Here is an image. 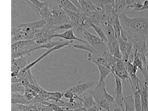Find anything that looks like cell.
<instances>
[{
	"mask_svg": "<svg viewBox=\"0 0 148 111\" xmlns=\"http://www.w3.org/2000/svg\"><path fill=\"white\" fill-rule=\"evenodd\" d=\"M120 23L129 36H148V17H130L125 13L119 15Z\"/></svg>",
	"mask_w": 148,
	"mask_h": 111,
	"instance_id": "1",
	"label": "cell"
},
{
	"mask_svg": "<svg viewBox=\"0 0 148 111\" xmlns=\"http://www.w3.org/2000/svg\"><path fill=\"white\" fill-rule=\"evenodd\" d=\"M38 30L25 26L23 23L18 24L17 26L12 28V34H11L12 43L20 40H32Z\"/></svg>",
	"mask_w": 148,
	"mask_h": 111,
	"instance_id": "2",
	"label": "cell"
},
{
	"mask_svg": "<svg viewBox=\"0 0 148 111\" xmlns=\"http://www.w3.org/2000/svg\"><path fill=\"white\" fill-rule=\"evenodd\" d=\"M105 86V82L101 84H99L97 82L96 86L87 91V93L92 95L99 109H105L106 111H111L110 103H108L103 97V89Z\"/></svg>",
	"mask_w": 148,
	"mask_h": 111,
	"instance_id": "3",
	"label": "cell"
},
{
	"mask_svg": "<svg viewBox=\"0 0 148 111\" xmlns=\"http://www.w3.org/2000/svg\"><path fill=\"white\" fill-rule=\"evenodd\" d=\"M81 33H82L87 42L90 45H91L99 54L103 53V52L108 50L107 45L104 41H102L99 36L94 35V34L87 30L85 28H83Z\"/></svg>",
	"mask_w": 148,
	"mask_h": 111,
	"instance_id": "4",
	"label": "cell"
},
{
	"mask_svg": "<svg viewBox=\"0 0 148 111\" xmlns=\"http://www.w3.org/2000/svg\"><path fill=\"white\" fill-rule=\"evenodd\" d=\"M73 43L72 41H66V42H65V41H62L61 43H59V44L57 45L56 46H55L54 47H53L50 49H48L47 51H46L43 54H42L40 57L37 58L36 60H34V61H32L31 63L29 64V65H27L26 67H25V68L22 69V70H29V69H31L32 67L35 66L36 64L38 63V62H40V61H42L44 59H45L46 57H48V55H50L51 53H52L53 52L56 51H58L60 49H62V48H64L66 47H69V45H70L71 43Z\"/></svg>",
	"mask_w": 148,
	"mask_h": 111,
	"instance_id": "5",
	"label": "cell"
},
{
	"mask_svg": "<svg viewBox=\"0 0 148 111\" xmlns=\"http://www.w3.org/2000/svg\"><path fill=\"white\" fill-rule=\"evenodd\" d=\"M30 55L12 59L11 61V77L17 76L20 71L31 63L29 62Z\"/></svg>",
	"mask_w": 148,
	"mask_h": 111,
	"instance_id": "6",
	"label": "cell"
},
{
	"mask_svg": "<svg viewBox=\"0 0 148 111\" xmlns=\"http://www.w3.org/2000/svg\"><path fill=\"white\" fill-rule=\"evenodd\" d=\"M125 64H126V69L129 74L130 78V83L131 84L132 91L139 89L140 84L142 83V81L140 80V78H139L137 76V72L138 68L136 66H134L132 64V62L130 61L126 62Z\"/></svg>",
	"mask_w": 148,
	"mask_h": 111,
	"instance_id": "7",
	"label": "cell"
},
{
	"mask_svg": "<svg viewBox=\"0 0 148 111\" xmlns=\"http://www.w3.org/2000/svg\"><path fill=\"white\" fill-rule=\"evenodd\" d=\"M118 40H119L120 50L122 56V59L126 63L130 61V59L132 55V49H134L133 43L131 40H125L121 37H120Z\"/></svg>",
	"mask_w": 148,
	"mask_h": 111,
	"instance_id": "8",
	"label": "cell"
},
{
	"mask_svg": "<svg viewBox=\"0 0 148 111\" xmlns=\"http://www.w3.org/2000/svg\"><path fill=\"white\" fill-rule=\"evenodd\" d=\"M112 74L116 75L124 82H125L126 80H128L129 82L130 81L129 74L126 67V64H125V62L122 59H118L114 66L112 69Z\"/></svg>",
	"mask_w": 148,
	"mask_h": 111,
	"instance_id": "9",
	"label": "cell"
},
{
	"mask_svg": "<svg viewBox=\"0 0 148 111\" xmlns=\"http://www.w3.org/2000/svg\"><path fill=\"white\" fill-rule=\"evenodd\" d=\"M114 81H115V103L118 106L122 108L124 111V98L123 95V87H122V80L116 75L114 74Z\"/></svg>",
	"mask_w": 148,
	"mask_h": 111,
	"instance_id": "10",
	"label": "cell"
},
{
	"mask_svg": "<svg viewBox=\"0 0 148 111\" xmlns=\"http://www.w3.org/2000/svg\"><path fill=\"white\" fill-rule=\"evenodd\" d=\"M97 82L95 81H89V82H79L77 85L72 87H70L71 89L74 93L79 96L84 92L89 91L92 87L96 86Z\"/></svg>",
	"mask_w": 148,
	"mask_h": 111,
	"instance_id": "11",
	"label": "cell"
},
{
	"mask_svg": "<svg viewBox=\"0 0 148 111\" xmlns=\"http://www.w3.org/2000/svg\"><path fill=\"white\" fill-rule=\"evenodd\" d=\"M52 38H62L64 39V40H66L68 41H80V42L83 43V44H87L88 45L89 43L87 42L86 40H82L78 37L76 36L74 34V32L72 29H69L68 30H66L62 33H58V34H55L54 35H52Z\"/></svg>",
	"mask_w": 148,
	"mask_h": 111,
	"instance_id": "12",
	"label": "cell"
},
{
	"mask_svg": "<svg viewBox=\"0 0 148 111\" xmlns=\"http://www.w3.org/2000/svg\"><path fill=\"white\" fill-rule=\"evenodd\" d=\"M31 46H32V47L37 46L32 40L17 41L12 43V45H11V52L13 53L17 52L18 51H21L23 49H31V48H27L31 47Z\"/></svg>",
	"mask_w": 148,
	"mask_h": 111,
	"instance_id": "13",
	"label": "cell"
},
{
	"mask_svg": "<svg viewBox=\"0 0 148 111\" xmlns=\"http://www.w3.org/2000/svg\"><path fill=\"white\" fill-rule=\"evenodd\" d=\"M107 47L109 51L113 56L117 59H122V56L120 50L119 40L116 38H114L107 41Z\"/></svg>",
	"mask_w": 148,
	"mask_h": 111,
	"instance_id": "14",
	"label": "cell"
},
{
	"mask_svg": "<svg viewBox=\"0 0 148 111\" xmlns=\"http://www.w3.org/2000/svg\"><path fill=\"white\" fill-rule=\"evenodd\" d=\"M109 22L112 25L115 32L116 38L119 39L121 36V31L122 30V26L120 23L119 18V15L115 13H112L110 15Z\"/></svg>",
	"mask_w": 148,
	"mask_h": 111,
	"instance_id": "15",
	"label": "cell"
},
{
	"mask_svg": "<svg viewBox=\"0 0 148 111\" xmlns=\"http://www.w3.org/2000/svg\"><path fill=\"white\" fill-rule=\"evenodd\" d=\"M11 103H12V105H14V104H20V105H34L31 101L28 100L24 94L17 93H11Z\"/></svg>",
	"mask_w": 148,
	"mask_h": 111,
	"instance_id": "16",
	"label": "cell"
},
{
	"mask_svg": "<svg viewBox=\"0 0 148 111\" xmlns=\"http://www.w3.org/2000/svg\"><path fill=\"white\" fill-rule=\"evenodd\" d=\"M96 66L98 68V70L99 72V74H100V77H99V80L97 82L99 84H101V83L105 82L106 78L107 76L110 74V73H112V69L109 67H106L105 66L101 65V64H96Z\"/></svg>",
	"mask_w": 148,
	"mask_h": 111,
	"instance_id": "17",
	"label": "cell"
},
{
	"mask_svg": "<svg viewBox=\"0 0 148 111\" xmlns=\"http://www.w3.org/2000/svg\"><path fill=\"white\" fill-rule=\"evenodd\" d=\"M62 40H60V41H50L47 43H43V44H41V45L35 46V47H32L31 49H29V53H31L32 52V51H34L41 49H46L47 50L50 49H52V48L54 47L55 46L58 45L59 43L62 42Z\"/></svg>",
	"mask_w": 148,
	"mask_h": 111,
	"instance_id": "18",
	"label": "cell"
},
{
	"mask_svg": "<svg viewBox=\"0 0 148 111\" xmlns=\"http://www.w3.org/2000/svg\"><path fill=\"white\" fill-rule=\"evenodd\" d=\"M134 52L133 54V61L132 64L134 66H136L138 69L142 72L145 70V69L147 68V64H145L144 62L143 61V60L141 59L140 56L137 53V51L134 49Z\"/></svg>",
	"mask_w": 148,
	"mask_h": 111,
	"instance_id": "19",
	"label": "cell"
},
{
	"mask_svg": "<svg viewBox=\"0 0 148 111\" xmlns=\"http://www.w3.org/2000/svg\"><path fill=\"white\" fill-rule=\"evenodd\" d=\"M89 26L92 27L94 30L96 32V33L97 35H98V36L101 39L102 41H104L106 44H107V41H108L107 37H106L105 32L103 30V29L99 25L95 24V23L91 21L89 22Z\"/></svg>",
	"mask_w": 148,
	"mask_h": 111,
	"instance_id": "20",
	"label": "cell"
},
{
	"mask_svg": "<svg viewBox=\"0 0 148 111\" xmlns=\"http://www.w3.org/2000/svg\"><path fill=\"white\" fill-rule=\"evenodd\" d=\"M69 47L75 48V49H79L84 51H87L88 53L91 54H99L97 51L92 47L91 45L89 44H75V43H71Z\"/></svg>",
	"mask_w": 148,
	"mask_h": 111,
	"instance_id": "21",
	"label": "cell"
},
{
	"mask_svg": "<svg viewBox=\"0 0 148 111\" xmlns=\"http://www.w3.org/2000/svg\"><path fill=\"white\" fill-rule=\"evenodd\" d=\"M83 101H82V107L83 108L87 110L89 108H92L94 105H95V101L92 97V95L88 93L87 95H85L83 97Z\"/></svg>",
	"mask_w": 148,
	"mask_h": 111,
	"instance_id": "22",
	"label": "cell"
},
{
	"mask_svg": "<svg viewBox=\"0 0 148 111\" xmlns=\"http://www.w3.org/2000/svg\"><path fill=\"white\" fill-rule=\"evenodd\" d=\"M124 111H135V105H134V96L129 95L127 97H124Z\"/></svg>",
	"mask_w": 148,
	"mask_h": 111,
	"instance_id": "23",
	"label": "cell"
},
{
	"mask_svg": "<svg viewBox=\"0 0 148 111\" xmlns=\"http://www.w3.org/2000/svg\"><path fill=\"white\" fill-rule=\"evenodd\" d=\"M133 92L134 105H135V111H142V103L140 91L138 90H135V91H133Z\"/></svg>",
	"mask_w": 148,
	"mask_h": 111,
	"instance_id": "24",
	"label": "cell"
},
{
	"mask_svg": "<svg viewBox=\"0 0 148 111\" xmlns=\"http://www.w3.org/2000/svg\"><path fill=\"white\" fill-rule=\"evenodd\" d=\"M25 89H26V87L21 82L12 83L11 84V93L24 94Z\"/></svg>",
	"mask_w": 148,
	"mask_h": 111,
	"instance_id": "25",
	"label": "cell"
},
{
	"mask_svg": "<svg viewBox=\"0 0 148 111\" xmlns=\"http://www.w3.org/2000/svg\"><path fill=\"white\" fill-rule=\"evenodd\" d=\"M103 97L106 101H108V103H115V98L112 95H111L107 92V90H106V86L104 87L103 89Z\"/></svg>",
	"mask_w": 148,
	"mask_h": 111,
	"instance_id": "26",
	"label": "cell"
},
{
	"mask_svg": "<svg viewBox=\"0 0 148 111\" xmlns=\"http://www.w3.org/2000/svg\"><path fill=\"white\" fill-rule=\"evenodd\" d=\"M28 1L31 2L32 4L35 5L36 6L39 7H40L41 6H42V5L44 4V2L40 1V0H28Z\"/></svg>",
	"mask_w": 148,
	"mask_h": 111,
	"instance_id": "27",
	"label": "cell"
},
{
	"mask_svg": "<svg viewBox=\"0 0 148 111\" xmlns=\"http://www.w3.org/2000/svg\"><path fill=\"white\" fill-rule=\"evenodd\" d=\"M142 11L148 10V0H142Z\"/></svg>",
	"mask_w": 148,
	"mask_h": 111,
	"instance_id": "28",
	"label": "cell"
},
{
	"mask_svg": "<svg viewBox=\"0 0 148 111\" xmlns=\"http://www.w3.org/2000/svg\"><path fill=\"white\" fill-rule=\"evenodd\" d=\"M69 1H70L71 3H72L76 7H77V9L80 11L81 12V7H80L79 2V0H69Z\"/></svg>",
	"mask_w": 148,
	"mask_h": 111,
	"instance_id": "29",
	"label": "cell"
},
{
	"mask_svg": "<svg viewBox=\"0 0 148 111\" xmlns=\"http://www.w3.org/2000/svg\"><path fill=\"white\" fill-rule=\"evenodd\" d=\"M122 0H114V4H118L120 1H121Z\"/></svg>",
	"mask_w": 148,
	"mask_h": 111,
	"instance_id": "30",
	"label": "cell"
},
{
	"mask_svg": "<svg viewBox=\"0 0 148 111\" xmlns=\"http://www.w3.org/2000/svg\"><path fill=\"white\" fill-rule=\"evenodd\" d=\"M147 72H148V62H147Z\"/></svg>",
	"mask_w": 148,
	"mask_h": 111,
	"instance_id": "31",
	"label": "cell"
}]
</instances>
